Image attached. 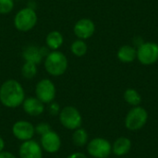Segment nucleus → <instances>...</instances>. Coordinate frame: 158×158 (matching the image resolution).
I'll list each match as a JSON object with an SVG mask.
<instances>
[{
	"label": "nucleus",
	"mask_w": 158,
	"mask_h": 158,
	"mask_svg": "<svg viewBox=\"0 0 158 158\" xmlns=\"http://www.w3.org/2000/svg\"><path fill=\"white\" fill-rule=\"evenodd\" d=\"M86 148L88 154L94 158H107L112 154V144L102 137H96L88 142Z\"/></svg>",
	"instance_id": "nucleus-7"
},
{
	"label": "nucleus",
	"mask_w": 158,
	"mask_h": 158,
	"mask_svg": "<svg viewBox=\"0 0 158 158\" xmlns=\"http://www.w3.org/2000/svg\"><path fill=\"white\" fill-rule=\"evenodd\" d=\"M14 8V0H0V14L10 13Z\"/></svg>",
	"instance_id": "nucleus-22"
},
{
	"label": "nucleus",
	"mask_w": 158,
	"mask_h": 158,
	"mask_svg": "<svg viewBox=\"0 0 158 158\" xmlns=\"http://www.w3.org/2000/svg\"><path fill=\"white\" fill-rule=\"evenodd\" d=\"M19 158H43V148L36 141L23 142L19 149Z\"/></svg>",
	"instance_id": "nucleus-12"
},
{
	"label": "nucleus",
	"mask_w": 158,
	"mask_h": 158,
	"mask_svg": "<svg viewBox=\"0 0 158 158\" xmlns=\"http://www.w3.org/2000/svg\"><path fill=\"white\" fill-rule=\"evenodd\" d=\"M131 149V141L125 136L118 137L112 143V153L117 156H124Z\"/></svg>",
	"instance_id": "nucleus-15"
},
{
	"label": "nucleus",
	"mask_w": 158,
	"mask_h": 158,
	"mask_svg": "<svg viewBox=\"0 0 158 158\" xmlns=\"http://www.w3.org/2000/svg\"><path fill=\"white\" fill-rule=\"evenodd\" d=\"M0 158H17L12 153L7 151H3L0 153Z\"/></svg>",
	"instance_id": "nucleus-26"
},
{
	"label": "nucleus",
	"mask_w": 158,
	"mask_h": 158,
	"mask_svg": "<svg viewBox=\"0 0 158 158\" xmlns=\"http://www.w3.org/2000/svg\"><path fill=\"white\" fill-rule=\"evenodd\" d=\"M34 130H35V133L40 135V136H43L44 134H46L47 132L51 131H52V128L51 126L46 123V122H41L39 124H37L35 127H34Z\"/></svg>",
	"instance_id": "nucleus-23"
},
{
	"label": "nucleus",
	"mask_w": 158,
	"mask_h": 158,
	"mask_svg": "<svg viewBox=\"0 0 158 158\" xmlns=\"http://www.w3.org/2000/svg\"><path fill=\"white\" fill-rule=\"evenodd\" d=\"M63 42H64L63 35L57 31H50L45 38L46 46L51 51H56V50L59 49L62 46Z\"/></svg>",
	"instance_id": "nucleus-17"
},
{
	"label": "nucleus",
	"mask_w": 158,
	"mask_h": 158,
	"mask_svg": "<svg viewBox=\"0 0 158 158\" xmlns=\"http://www.w3.org/2000/svg\"><path fill=\"white\" fill-rule=\"evenodd\" d=\"M61 109H60V106L57 103H55V102H52L49 104V106H48V112L51 116H58L59 113H60Z\"/></svg>",
	"instance_id": "nucleus-24"
},
{
	"label": "nucleus",
	"mask_w": 158,
	"mask_h": 158,
	"mask_svg": "<svg viewBox=\"0 0 158 158\" xmlns=\"http://www.w3.org/2000/svg\"><path fill=\"white\" fill-rule=\"evenodd\" d=\"M5 148V141L3 140V138L0 136V153L4 151Z\"/></svg>",
	"instance_id": "nucleus-27"
},
{
	"label": "nucleus",
	"mask_w": 158,
	"mask_h": 158,
	"mask_svg": "<svg viewBox=\"0 0 158 158\" xmlns=\"http://www.w3.org/2000/svg\"><path fill=\"white\" fill-rule=\"evenodd\" d=\"M38 17L31 7H23L17 12L14 18V25L19 31L26 32L33 29L37 23Z\"/></svg>",
	"instance_id": "nucleus-3"
},
{
	"label": "nucleus",
	"mask_w": 158,
	"mask_h": 158,
	"mask_svg": "<svg viewBox=\"0 0 158 158\" xmlns=\"http://www.w3.org/2000/svg\"><path fill=\"white\" fill-rule=\"evenodd\" d=\"M58 116L61 125L67 130L75 131L81 127L82 117L75 106H68L63 107Z\"/></svg>",
	"instance_id": "nucleus-5"
},
{
	"label": "nucleus",
	"mask_w": 158,
	"mask_h": 158,
	"mask_svg": "<svg viewBox=\"0 0 158 158\" xmlns=\"http://www.w3.org/2000/svg\"><path fill=\"white\" fill-rule=\"evenodd\" d=\"M41 146L48 154H56L61 147L60 136L56 131H49L41 136Z\"/></svg>",
	"instance_id": "nucleus-13"
},
{
	"label": "nucleus",
	"mask_w": 158,
	"mask_h": 158,
	"mask_svg": "<svg viewBox=\"0 0 158 158\" xmlns=\"http://www.w3.org/2000/svg\"><path fill=\"white\" fill-rule=\"evenodd\" d=\"M25 92L22 85L16 80H7L0 87V102L7 108H16L22 105Z\"/></svg>",
	"instance_id": "nucleus-1"
},
{
	"label": "nucleus",
	"mask_w": 158,
	"mask_h": 158,
	"mask_svg": "<svg viewBox=\"0 0 158 158\" xmlns=\"http://www.w3.org/2000/svg\"><path fill=\"white\" fill-rule=\"evenodd\" d=\"M68 65L67 56L57 50L50 51L44 59V68L47 73L54 77L63 75L67 71Z\"/></svg>",
	"instance_id": "nucleus-2"
},
{
	"label": "nucleus",
	"mask_w": 158,
	"mask_h": 158,
	"mask_svg": "<svg viewBox=\"0 0 158 158\" xmlns=\"http://www.w3.org/2000/svg\"><path fill=\"white\" fill-rule=\"evenodd\" d=\"M148 120V112L141 106H133L126 115L125 127L131 131L142 130Z\"/></svg>",
	"instance_id": "nucleus-4"
},
{
	"label": "nucleus",
	"mask_w": 158,
	"mask_h": 158,
	"mask_svg": "<svg viewBox=\"0 0 158 158\" xmlns=\"http://www.w3.org/2000/svg\"><path fill=\"white\" fill-rule=\"evenodd\" d=\"M124 100L131 106H138L142 103V96L138 91L132 88H129L124 92Z\"/></svg>",
	"instance_id": "nucleus-19"
},
{
	"label": "nucleus",
	"mask_w": 158,
	"mask_h": 158,
	"mask_svg": "<svg viewBox=\"0 0 158 158\" xmlns=\"http://www.w3.org/2000/svg\"><path fill=\"white\" fill-rule=\"evenodd\" d=\"M36 73H37V65L25 61V63L21 68V75L25 79L31 80L35 77Z\"/></svg>",
	"instance_id": "nucleus-21"
},
{
	"label": "nucleus",
	"mask_w": 158,
	"mask_h": 158,
	"mask_svg": "<svg viewBox=\"0 0 158 158\" xmlns=\"http://www.w3.org/2000/svg\"><path fill=\"white\" fill-rule=\"evenodd\" d=\"M67 158H88L87 156L83 153H80V152H76L73 154H70Z\"/></svg>",
	"instance_id": "nucleus-25"
},
{
	"label": "nucleus",
	"mask_w": 158,
	"mask_h": 158,
	"mask_svg": "<svg viewBox=\"0 0 158 158\" xmlns=\"http://www.w3.org/2000/svg\"><path fill=\"white\" fill-rule=\"evenodd\" d=\"M137 59L144 66L156 63L158 61V44L155 42H143L137 47Z\"/></svg>",
	"instance_id": "nucleus-6"
},
{
	"label": "nucleus",
	"mask_w": 158,
	"mask_h": 158,
	"mask_svg": "<svg viewBox=\"0 0 158 158\" xmlns=\"http://www.w3.org/2000/svg\"><path fill=\"white\" fill-rule=\"evenodd\" d=\"M89 142V135L85 129L79 128L73 131L72 134V143L77 147H83L87 145Z\"/></svg>",
	"instance_id": "nucleus-18"
},
{
	"label": "nucleus",
	"mask_w": 158,
	"mask_h": 158,
	"mask_svg": "<svg viewBox=\"0 0 158 158\" xmlns=\"http://www.w3.org/2000/svg\"><path fill=\"white\" fill-rule=\"evenodd\" d=\"M48 48L39 47L36 45H28L22 51V56L25 61L33 64H40L44 57H45L49 53Z\"/></svg>",
	"instance_id": "nucleus-10"
},
{
	"label": "nucleus",
	"mask_w": 158,
	"mask_h": 158,
	"mask_svg": "<svg viewBox=\"0 0 158 158\" xmlns=\"http://www.w3.org/2000/svg\"><path fill=\"white\" fill-rule=\"evenodd\" d=\"M73 31L74 34L79 39L86 40L94 35L95 31V25L90 19H81L75 23Z\"/></svg>",
	"instance_id": "nucleus-11"
},
{
	"label": "nucleus",
	"mask_w": 158,
	"mask_h": 158,
	"mask_svg": "<svg viewBox=\"0 0 158 158\" xmlns=\"http://www.w3.org/2000/svg\"><path fill=\"white\" fill-rule=\"evenodd\" d=\"M117 56L123 63H131L137 59V49L130 44H125L119 47Z\"/></svg>",
	"instance_id": "nucleus-16"
},
{
	"label": "nucleus",
	"mask_w": 158,
	"mask_h": 158,
	"mask_svg": "<svg viewBox=\"0 0 158 158\" xmlns=\"http://www.w3.org/2000/svg\"><path fill=\"white\" fill-rule=\"evenodd\" d=\"M24 112L31 117H38L44 111V104L37 97H27L22 103Z\"/></svg>",
	"instance_id": "nucleus-14"
},
{
	"label": "nucleus",
	"mask_w": 158,
	"mask_h": 158,
	"mask_svg": "<svg viewBox=\"0 0 158 158\" xmlns=\"http://www.w3.org/2000/svg\"><path fill=\"white\" fill-rule=\"evenodd\" d=\"M12 134L21 142L31 140L35 134L34 126L27 120H19L12 126Z\"/></svg>",
	"instance_id": "nucleus-9"
},
{
	"label": "nucleus",
	"mask_w": 158,
	"mask_h": 158,
	"mask_svg": "<svg viewBox=\"0 0 158 158\" xmlns=\"http://www.w3.org/2000/svg\"><path fill=\"white\" fill-rule=\"evenodd\" d=\"M70 50L74 56L81 57V56H83L87 53L88 46H87V44L84 42V40L78 39L71 44Z\"/></svg>",
	"instance_id": "nucleus-20"
},
{
	"label": "nucleus",
	"mask_w": 158,
	"mask_h": 158,
	"mask_svg": "<svg viewBox=\"0 0 158 158\" xmlns=\"http://www.w3.org/2000/svg\"><path fill=\"white\" fill-rule=\"evenodd\" d=\"M56 86L49 79L41 80L35 87V97L44 104H50L56 97Z\"/></svg>",
	"instance_id": "nucleus-8"
}]
</instances>
